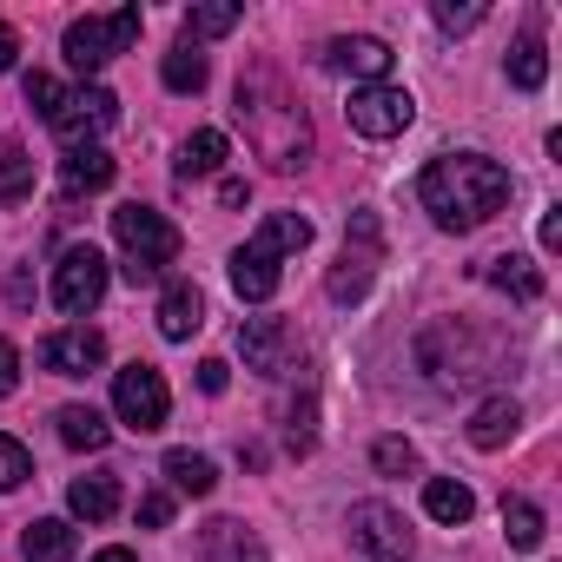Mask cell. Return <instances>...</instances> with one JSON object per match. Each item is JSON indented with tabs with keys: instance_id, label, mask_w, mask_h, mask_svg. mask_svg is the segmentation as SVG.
<instances>
[{
	"instance_id": "1",
	"label": "cell",
	"mask_w": 562,
	"mask_h": 562,
	"mask_svg": "<svg viewBox=\"0 0 562 562\" xmlns=\"http://www.w3.org/2000/svg\"><path fill=\"white\" fill-rule=\"evenodd\" d=\"M417 199L443 232H476L509 205V172L496 159H483V153H443V159L424 166Z\"/></svg>"
},
{
	"instance_id": "2",
	"label": "cell",
	"mask_w": 562,
	"mask_h": 562,
	"mask_svg": "<svg viewBox=\"0 0 562 562\" xmlns=\"http://www.w3.org/2000/svg\"><path fill=\"white\" fill-rule=\"evenodd\" d=\"M238 120H245V139L258 146V159H271L278 172H299L312 159V120L292 100V87H285L278 67L238 74Z\"/></svg>"
},
{
	"instance_id": "3",
	"label": "cell",
	"mask_w": 562,
	"mask_h": 562,
	"mask_svg": "<svg viewBox=\"0 0 562 562\" xmlns=\"http://www.w3.org/2000/svg\"><path fill=\"white\" fill-rule=\"evenodd\" d=\"M113 238H120V251H126V278H133V285L159 278V271L179 258V232H172V218L153 212V205H139V199L113 212Z\"/></svg>"
},
{
	"instance_id": "4",
	"label": "cell",
	"mask_w": 562,
	"mask_h": 562,
	"mask_svg": "<svg viewBox=\"0 0 562 562\" xmlns=\"http://www.w3.org/2000/svg\"><path fill=\"white\" fill-rule=\"evenodd\" d=\"M139 27H146V14H139V8L74 21V27H67V67H74V74H100L113 54H126V47L139 41Z\"/></svg>"
},
{
	"instance_id": "5",
	"label": "cell",
	"mask_w": 562,
	"mask_h": 562,
	"mask_svg": "<svg viewBox=\"0 0 562 562\" xmlns=\"http://www.w3.org/2000/svg\"><path fill=\"white\" fill-rule=\"evenodd\" d=\"M113 411H120V424H126V430L153 437V430L166 424V411H172L166 378H159L153 364H126V371L113 378Z\"/></svg>"
},
{
	"instance_id": "6",
	"label": "cell",
	"mask_w": 562,
	"mask_h": 562,
	"mask_svg": "<svg viewBox=\"0 0 562 562\" xmlns=\"http://www.w3.org/2000/svg\"><path fill=\"white\" fill-rule=\"evenodd\" d=\"M100 299H106V258H100L93 245H67L60 265H54V305H60L67 318H80V312H93Z\"/></svg>"
},
{
	"instance_id": "7",
	"label": "cell",
	"mask_w": 562,
	"mask_h": 562,
	"mask_svg": "<svg viewBox=\"0 0 562 562\" xmlns=\"http://www.w3.org/2000/svg\"><path fill=\"white\" fill-rule=\"evenodd\" d=\"M351 549H358V562H411V529L391 503H358L351 509Z\"/></svg>"
},
{
	"instance_id": "8",
	"label": "cell",
	"mask_w": 562,
	"mask_h": 562,
	"mask_svg": "<svg viewBox=\"0 0 562 562\" xmlns=\"http://www.w3.org/2000/svg\"><path fill=\"white\" fill-rule=\"evenodd\" d=\"M345 113H351V126H358L364 139H397V133L417 120V100H411L404 87H384V80H378V87H358Z\"/></svg>"
},
{
	"instance_id": "9",
	"label": "cell",
	"mask_w": 562,
	"mask_h": 562,
	"mask_svg": "<svg viewBox=\"0 0 562 562\" xmlns=\"http://www.w3.org/2000/svg\"><path fill=\"white\" fill-rule=\"evenodd\" d=\"M238 351H245L251 371L285 378V371L299 364V331H292L285 318H245V325H238Z\"/></svg>"
},
{
	"instance_id": "10",
	"label": "cell",
	"mask_w": 562,
	"mask_h": 562,
	"mask_svg": "<svg viewBox=\"0 0 562 562\" xmlns=\"http://www.w3.org/2000/svg\"><path fill=\"white\" fill-rule=\"evenodd\" d=\"M113 120H120V100H113L106 87H87V93H67L47 126H54V133L67 139V153H74V146H93V133L113 126Z\"/></svg>"
},
{
	"instance_id": "11",
	"label": "cell",
	"mask_w": 562,
	"mask_h": 562,
	"mask_svg": "<svg viewBox=\"0 0 562 562\" xmlns=\"http://www.w3.org/2000/svg\"><path fill=\"white\" fill-rule=\"evenodd\" d=\"M100 358H106V338L87 331V325H67V331H54V338L41 345V364H47L54 378H87V371H100Z\"/></svg>"
},
{
	"instance_id": "12",
	"label": "cell",
	"mask_w": 562,
	"mask_h": 562,
	"mask_svg": "<svg viewBox=\"0 0 562 562\" xmlns=\"http://www.w3.org/2000/svg\"><path fill=\"white\" fill-rule=\"evenodd\" d=\"M232 292H238L245 305H265V299L278 292V251H265L258 238L238 245V251H232Z\"/></svg>"
},
{
	"instance_id": "13",
	"label": "cell",
	"mask_w": 562,
	"mask_h": 562,
	"mask_svg": "<svg viewBox=\"0 0 562 562\" xmlns=\"http://www.w3.org/2000/svg\"><path fill=\"white\" fill-rule=\"evenodd\" d=\"M325 67H338V74H358V80H384L391 74V47L378 41V34H345V41H331L325 47Z\"/></svg>"
},
{
	"instance_id": "14",
	"label": "cell",
	"mask_w": 562,
	"mask_h": 562,
	"mask_svg": "<svg viewBox=\"0 0 562 562\" xmlns=\"http://www.w3.org/2000/svg\"><path fill=\"white\" fill-rule=\"evenodd\" d=\"M199 325H205V299H199V285H172V292L159 299V331H166L172 345H186Z\"/></svg>"
},
{
	"instance_id": "15",
	"label": "cell",
	"mask_w": 562,
	"mask_h": 562,
	"mask_svg": "<svg viewBox=\"0 0 562 562\" xmlns=\"http://www.w3.org/2000/svg\"><path fill=\"white\" fill-rule=\"evenodd\" d=\"M516 424H522V411H516L509 397H490V404L470 417V443H476V450H503V443L516 437Z\"/></svg>"
},
{
	"instance_id": "16",
	"label": "cell",
	"mask_w": 562,
	"mask_h": 562,
	"mask_svg": "<svg viewBox=\"0 0 562 562\" xmlns=\"http://www.w3.org/2000/svg\"><path fill=\"white\" fill-rule=\"evenodd\" d=\"M424 509L437 516V522H450V529H463L470 516H476V496L457 483V476H430L424 483Z\"/></svg>"
},
{
	"instance_id": "17",
	"label": "cell",
	"mask_w": 562,
	"mask_h": 562,
	"mask_svg": "<svg viewBox=\"0 0 562 562\" xmlns=\"http://www.w3.org/2000/svg\"><path fill=\"white\" fill-rule=\"evenodd\" d=\"M483 278H490V285H496V292H509V299H522V305H529V299H542V271H536L529 258H516V251H503V258H490V271H483Z\"/></svg>"
},
{
	"instance_id": "18",
	"label": "cell",
	"mask_w": 562,
	"mask_h": 562,
	"mask_svg": "<svg viewBox=\"0 0 562 562\" xmlns=\"http://www.w3.org/2000/svg\"><path fill=\"white\" fill-rule=\"evenodd\" d=\"M67 503H74V516H87V522H106V516L120 509V476H74Z\"/></svg>"
},
{
	"instance_id": "19",
	"label": "cell",
	"mask_w": 562,
	"mask_h": 562,
	"mask_svg": "<svg viewBox=\"0 0 562 562\" xmlns=\"http://www.w3.org/2000/svg\"><path fill=\"white\" fill-rule=\"evenodd\" d=\"M21 555H27V562H67V555H74V529H67L60 516H41V522H27Z\"/></svg>"
},
{
	"instance_id": "20",
	"label": "cell",
	"mask_w": 562,
	"mask_h": 562,
	"mask_svg": "<svg viewBox=\"0 0 562 562\" xmlns=\"http://www.w3.org/2000/svg\"><path fill=\"white\" fill-rule=\"evenodd\" d=\"M199 549H205L212 562H265V555H258V542L245 536V522H225V516H218V522H205Z\"/></svg>"
},
{
	"instance_id": "21",
	"label": "cell",
	"mask_w": 562,
	"mask_h": 562,
	"mask_svg": "<svg viewBox=\"0 0 562 562\" xmlns=\"http://www.w3.org/2000/svg\"><path fill=\"white\" fill-rule=\"evenodd\" d=\"M225 166V133L218 126H199L192 139H186V153H179V179H205V172H218Z\"/></svg>"
},
{
	"instance_id": "22",
	"label": "cell",
	"mask_w": 562,
	"mask_h": 562,
	"mask_svg": "<svg viewBox=\"0 0 562 562\" xmlns=\"http://www.w3.org/2000/svg\"><path fill=\"white\" fill-rule=\"evenodd\" d=\"M113 186V159L100 146H74L67 153V192H106Z\"/></svg>"
},
{
	"instance_id": "23",
	"label": "cell",
	"mask_w": 562,
	"mask_h": 562,
	"mask_svg": "<svg viewBox=\"0 0 562 562\" xmlns=\"http://www.w3.org/2000/svg\"><path fill=\"white\" fill-rule=\"evenodd\" d=\"M60 437L74 443V450H106V437H113V424L93 411V404H67L60 411Z\"/></svg>"
},
{
	"instance_id": "24",
	"label": "cell",
	"mask_w": 562,
	"mask_h": 562,
	"mask_svg": "<svg viewBox=\"0 0 562 562\" xmlns=\"http://www.w3.org/2000/svg\"><path fill=\"white\" fill-rule=\"evenodd\" d=\"M166 476H172L179 496H212V483H218L212 457H199V450H172V457H166Z\"/></svg>"
},
{
	"instance_id": "25",
	"label": "cell",
	"mask_w": 562,
	"mask_h": 562,
	"mask_svg": "<svg viewBox=\"0 0 562 562\" xmlns=\"http://www.w3.org/2000/svg\"><path fill=\"white\" fill-rule=\"evenodd\" d=\"M258 245L278 251V258H285V251H305V245H312V218H299V212H271V218L258 225Z\"/></svg>"
},
{
	"instance_id": "26",
	"label": "cell",
	"mask_w": 562,
	"mask_h": 562,
	"mask_svg": "<svg viewBox=\"0 0 562 562\" xmlns=\"http://www.w3.org/2000/svg\"><path fill=\"white\" fill-rule=\"evenodd\" d=\"M371 265H378V245L345 251V265L331 271V299H338V305H351V299H364V292H371Z\"/></svg>"
},
{
	"instance_id": "27",
	"label": "cell",
	"mask_w": 562,
	"mask_h": 562,
	"mask_svg": "<svg viewBox=\"0 0 562 562\" xmlns=\"http://www.w3.org/2000/svg\"><path fill=\"white\" fill-rule=\"evenodd\" d=\"M159 74H166V87H172V93H199V87H205V54L179 41V47L166 54V67H159Z\"/></svg>"
},
{
	"instance_id": "28",
	"label": "cell",
	"mask_w": 562,
	"mask_h": 562,
	"mask_svg": "<svg viewBox=\"0 0 562 562\" xmlns=\"http://www.w3.org/2000/svg\"><path fill=\"white\" fill-rule=\"evenodd\" d=\"M503 529H509V549H536L542 542V509L522 503V496H503Z\"/></svg>"
},
{
	"instance_id": "29",
	"label": "cell",
	"mask_w": 562,
	"mask_h": 562,
	"mask_svg": "<svg viewBox=\"0 0 562 562\" xmlns=\"http://www.w3.org/2000/svg\"><path fill=\"white\" fill-rule=\"evenodd\" d=\"M509 80H516L522 93H536V87L549 80V60H542V41H536V34L509 47Z\"/></svg>"
},
{
	"instance_id": "30",
	"label": "cell",
	"mask_w": 562,
	"mask_h": 562,
	"mask_svg": "<svg viewBox=\"0 0 562 562\" xmlns=\"http://www.w3.org/2000/svg\"><path fill=\"white\" fill-rule=\"evenodd\" d=\"M232 27H238V8H192L186 14V47H199L212 34H232Z\"/></svg>"
},
{
	"instance_id": "31",
	"label": "cell",
	"mask_w": 562,
	"mask_h": 562,
	"mask_svg": "<svg viewBox=\"0 0 562 562\" xmlns=\"http://www.w3.org/2000/svg\"><path fill=\"white\" fill-rule=\"evenodd\" d=\"M34 186V159L21 153V146H8L0 153V199H14V192H27Z\"/></svg>"
},
{
	"instance_id": "32",
	"label": "cell",
	"mask_w": 562,
	"mask_h": 562,
	"mask_svg": "<svg viewBox=\"0 0 562 562\" xmlns=\"http://www.w3.org/2000/svg\"><path fill=\"white\" fill-rule=\"evenodd\" d=\"M371 463H378L384 476H411V470H417V450H411L404 437H378V450H371Z\"/></svg>"
},
{
	"instance_id": "33",
	"label": "cell",
	"mask_w": 562,
	"mask_h": 562,
	"mask_svg": "<svg viewBox=\"0 0 562 562\" xmlns=\"http://www.w3.org/2000/svg\"><path fill=\"white\" fill-rule=\"evenodd\" d=\"M34 476V457L14 443V437H0V490H21Z\"/></svg>"
},
{
	"instance_id": "34",
	"label": "cell",
	"mask_w": 562,
	"mask_h": 562,
	"mask_svg": "<svg viewBox=\"0 0 562 562\" xmlns=\"http://www.w3.org/2000/svg\"><path fill=\"white\" fill-rule=\"evenodd\" d=\"M21 93H27V106H34L41 120H54V106L67 100V87H60V80H47V74H27V80H21Z\"/></svg>"
},
{
	"instance_id": "35",
	"label": "cell",
	"mask_w": 562,
	"mask_h": 562,
	"mask_svg": "<svg viewBox=\"0 0 562 562\" xmlns=\"http://www.w3.org/2000/svg\"><path fill=\"white\" fill-rule=\"evenodd\" d=\"M476 21H483L476 0H470V8H457V0H443V8H437V27H443V34H470Z\"/></svg>"
},
{
	"instance_id": "36",
	"label": "cell",
	"mask_w": 562,
	"mask_h": 562,
	"mask_svg": "<svg viewBox=\"0 0 562 562\" xmlns=\"http://www.w3.org/2000/svg\"><path fill=\"white\" fill-rule=\"evenodd\" d=\"M139 522H146V529H166V522H172V496H166V490L139 496Z\"/></svg>"
},
{
	"instance_id": "37",
	"label": "cell",
	"mask_w": 562,
	"mask_h": 562,
	"mask_svg": "<svg viewBox=\"0 0 562 562\" xmlns=\"http://www.w3.org/2000/svg\"><path fill=\"white\" fill-rule=\"evenodd\" d=\"M225 378H232V364H225V358H205V364H199V391H205V397H218V391H225Z\"/></svg>"
},
{
	"instance_id": "38",
	"label": "cell",
	"mask_w": 562,
	"mask_h": 562,
	"mask_svg": "<svg viewBox=\"0 0 562 562\" xmlns=\"http://www.w3.org/2000/svg\"><path fill=\"white\" fill-rule=\"evenodd\" d=\"M14 384H21V351H14L8 338H0V397H8Z\"/></svg>"
},
{
	"instance_id": "39",
	"label": "cell",
	"mask_w": 562,
	"mask_h": 562,
	"mask_svg": "<svg viewBox=\"0 0 562 562\" xmlns=\"http://www.w3.org/2000/svg\"><path fill=\"white\" fill-rule=\"evenodd\" d=\"M14 54H21V41H14V27H0V74L14 67Z\"/></svg>"
},
{
	"instance_id": "40",
	"label": "cell",
	"mask_w": 562,
	"mask_h": 562,
	"mask_svg": "<svg viewBox=\"0 0 562 562\" xmlns=\"http://www.w3.org/2000/svg\"><path fill=\"white\" fill-rule=\"evenodd\" d=\"M562 245V218L555 212H542V251H555Z\"/></svg>"
},
{
	"instance_id": "41",
	"label": "cell",
	"mask_w": 562,
	"mask_h": 562,
	"mask_svg": "<svg viewBox=\"0 0 562 562\" xmlns=\"http://www.w3.org/2000/svg\"><path fill=\"white\" fill-rule=\"evenodd\" d=\"M8 299H14V305H27V299H34V278H27V271H14V285H8Z\"/></svg>"
},
{
	"instance_id": "42",
	"label": "cell",
	"mask_w": 562,
	"mask_h": 562,
	"mask_svg": "<svg viewBox=\"0 0 562 562\" xmlns=\"http://www.w3.org/2000/svg\"><path fill=\"white\" fill-rule=\"evenodd\" d=\"M93 562H139V555H133V549H100Z\"/></svg>"
}]
</instances>
